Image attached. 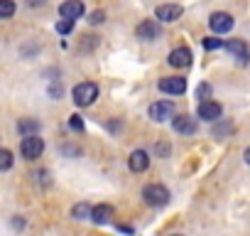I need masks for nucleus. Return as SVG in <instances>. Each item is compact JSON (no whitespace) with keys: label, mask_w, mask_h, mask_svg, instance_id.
Wrapping results in <instances>:
<instances>
[{"label":"nucleus","mask_w":250,"mask_h":236,"mask_svg":"<svg viewBox=\"0 0 250 236\" xmlns=\"http://www.w3.org/2000/svg\"><path fill=\"white\" fill-rule=\"evenodd\" d=\"M143 199L150 204V207H165L169 202V189L165 185H157V182H150L145 185L143 189Z\"/></svg>","instance_id":"nucleus-1"},{"label":"nucleus","mask_w":250,"mask_h":236,"mask_svg":"<svg viewBox=\"0 0 250 236\" xmlns=\"http://www.w3.org/2000/svg\"><path fill=\"white\" fill-rule=\"evenodd\" d=\"M98 98V86L93 81H83L79 86H74V101L76 106H91Z\"/></svg>","instance_id":"nucleus-2"},{"label":"nucleus","mask_w":250,"mask_h":236,"mask_svg":"<svg viewBox=\"0 0 250 236\" xmlns=\"http://www.w3.org/2000/svg\"><path fill=\"white\" fill-rule=\"evenodd\" d=\"M20 153L25 160H37L44 153V141L40 136H25L20 143Z\"/></svg>","instance_id":"nucleus-3"},{"label":"nucleus","mask_w":250,"mask_h":236,"mask_svg":"<svg viewBox=\"0 0 250 236\" xmlns=\"http://www.w3.org/2000/svg\"><path fill=\"white\" fill-rule=\"evenodd\" d=\"M233 15L230 13H213L211 15V20H208V25H211V30L216 32V35H223V32H230L233 30Z\"/></svg>","instance_id":"nucleus-4"},{"label":"nucleus","mask_w":250,"mask_h":236,"mask_svg":"<svg viewBox=\"0 0 250 236\" xmlns=\"http://www.w3.org/2000/svg\"><path fill=\"white\" fill-rule=\"evenodd\" d=\"M172 116H174V103L172 101H157V103L150 106V118L157 121V123L167 121V118H172Z\"/></svg>","instance_id":"nucleus-5"},{"label":"nucleus","mask_w":250,"mask_h":236,"mask_svg":"<svg viewBox=\"0 0 250 236\" xmlns=\"http://www.w3.org/2000/svg\"><path fill=\"white\" fill-rule=\"evenodd\" d=\"M160 91L172 94V96H179V94L187 91V79L184 76H165L160 81Z\"/></svg>","instance_id":"nucleus-6"},{"label":"nucleus","mask_w":250,"mask_h":236,"mask_svg":"<svg viewBox=\"0 0 250 236\" xmlns=\"http://www.w3.org/2000/svg\"><path fill=\"white\" fill-rule=\"evenodd\" d=\"M59 15L64 20H79L83 15V0H66V3H62Z\"/></svg>","instance_id":"nucleus-7"},{"label":"nucleus","mask_w":250,"mask_h":236,"mask_svg":"<svg viewBox=\"0 0 250 236\" xmlns=\"http://www.w3.org/2000/svg\"><path fill=\"white\" fill-rule=\"evenodd\" d=\"M135 35H138V40H145V42L157 40V37H160V25H157V20H143V23L138 25Z\"/></svg>","instance_id":"nucleus-8"},{"label":"nucleus","mask_w":250,"mask_h":236,"mask_svg":"<svg viewBox=\"0 0 250 236\" xmlns=\"http://www.w3.org/2000/svg\"><path fill=\"white\" fill-rule=\"evenodd\" d=\"M226 49H228L240 64H248V62H250V49L245 47L243 40H228V42H226Z\"/></svg>","instance_id":"nucleus-9"},{"label":"nucleus","mask_w":250,"mask_h":236,"mask_svg":"<svg viewBox=\"0 0 250 236\" xmlns=\"http://www.w3.org/2000/svg\"><path fill=\"white\" fill-rule=\"evenodd\" d=\"M221 113H223V108H221V103H216V101H204V103H199V118H204V121H218Z\"/></svg>","instance_id":"nucleus-10"},{"label":"nucleus","mask_w":250,"mask_h":236,"mask_svg":"<svg viewBox=\"0 0 250 236\" xmlns=\"http://www.w3.org/2000/svg\"><path fill=\"white\" fill-rule=\"evenodd\" d=\"M182 5H160L157 8V20H162V23H174V20H179L182 18Z\"/></svg>","instance_id":"nucleus-11"},{"label":"nucleus","mask_w":250,"mask_h":236,"mask_svg":"<svg viewBox=\"0 0 250 236\" xmlns=\"http://www.w3.org/2000/svg\"><path fill=\"white\" fill-rule=\"evenodd\" d=\"M172 128H174L177 133H182V136L196 133V123H194V118H189V116H177L174 121H172Z\"/></svg>","instance_id":"nucleus-12"},{"label":"nucleus","mask_w":250,"mask_h":236,"mask_svg":"<svg viewBox=\"0 0 250 236\" xmlns=\"http://www.w3.org/2000/svg\"><path fill=\"white\" fill-rule=\"evenodd\" d=\"M128 165H130V170H133V172H145V170H147V165H150V158H147V153H145V150H135V153H130Z\"/></svg>","instance_id":"nucleus-13"},{"label":"nucleus","mask_w":250,"mask_h":236,"mask_svg":"<svg viewBox=\"0 0 250 236\" xmlns=\"http://www.w3.org/2000/svg\"><path fill=\"white\" fill-rule=\"evenodd\" d=\"M113 207L110 204H98V207H93V214H91V221L93 224H108L110 219H113Z\"/></svg>","instance_id":"nucleus-14"},{"label":"nucleus","mask_w":250,"mask_h":236,"mask_svg":"<svg viewBox=\"0 0 250 236\" xmlns=\"http://www.w3.org/2000/svg\"><path fill=\"white\" fill-rule=\"evenodd\" d=\"M169 64L172 67H189L191 64V52L187 47H179V49L169 52Z\"/></svg>","instance_id":"nucleus-15"},{"label":"nucleus","mask_w":250,"mask_h":236,"mask_svg":"<svg viewBox=\"0 0 250 236\" xmlns=\"http://www.w3.org/2000/svg\"><path fill=\"white\" fill-rule=\"evenodd\" d=\"M18 131L25 133V136H37L40 133V121H35V118H22V121L18 123Z\"/></svg>","instance_id":"nucleus-16"},{"label":"nucleus","mask_w":250,"mask_h":236,"mask_svg":"<svg viewBox=\"0 0 250 236\" xmlns=\"http://www.w3.org/2000/svg\"><path fill=\"white\" fill-rule=\"evenodd\" d=\"M91 214H93V207H88L86 202H81V204H76L71 209V216L74 219H91Z\"/></svg>","instance_id":"nucleus-17"},{"label":"nucleus","mask_w":250,"mask_h":236,"mask_svg":"<svg viewBox=\"0 0 250 236\" xmlns=\"http://www.w3.org/2000/svg\"><path fill=\"white\" fill-rule=\"evenodd\" d=\"M13 13H15V3H13V0H0V18L8 20V18H13Z\"/></svg>","instance_id":"nucleus-18"},{"label":"nucleus","mask_w":250,"mask_h":236,"mask_svg":"<svg viewBox=\"0 0 250 236\" xmlns=\"http://www.w3.org/2000/svg\"><path fill=\"white\" fill-rule=\"evenodd\" d=\"M10 165H13V153H10V150H3V153H0V170L8 172Z\"/></svg>","instance_id":"nucleus-19"},{"label":"nucleus","mask_w":250,"mask_h":236,"mask_svg":"<svg viewBox=\"0 0 250 236\" xmlns=\"http://www.w3.org/2000/svg\"><path fill=\"white\" fill-rule=\"evenodd\" d=\"M74 30V20H62V23H57V32L59 35H69Z\"/></svg>","instance_id":"nucleus-20"},{"label":"nucleus","mask_w":250,"mask_h":236,"mask_svg":"<svg viewBox=\"0 0 250 236\" xmlns=\"http://www.w3.org/2000/svg\"><path fill=\"white\" fill-rule=\"evenodd\" d=\"M208 96H211V86H208V84H199L196 98H201V103H204V101H208Z\"/></svg>","instance_id":"nucleus-21"},{"label":"nucleus","mask_w":250,"mask_h":236,"mask_svg":"<svg viewBox=\"0 0 250 236\" xmlns=\"http://www.w3.org/2000/svg\"><path fill=\"white\" fill-rule=\"evenodd\" d=\"M103 20H105V13H103V10H93V13L88 15V23H91V25H101Z\"/></svg>","instance_id":"nucleus-22"},{"label":"nucleus","mask_w":250,"mask_h":236,"mask_svg":"<svg viewBox=\"0 0 250 236\" xmlns=\"http://www.w3.org/2000/svg\"><path fill=\"white\" fill-rule=\"evenodd\" d=\"M204 47H206V49H218V47H226V42H221V40H216V37H206V40H204Z\"/></svg>","instance_id":"nucleus-23"},{"label":"nucleus","mask_w":250,"mask_h":236,"mask_svg":"<svg viewBox=\"0 0 250 236\" xmlns=\"http://www.w3.org/2000/svg\"><path fill=\"white\" fill-rule=\"evenodd\" d=\"M230 131H233V126H230V123H223V126H216V128H213V136L221 138V136H226V133H230Z\"/></svg>","instance_id":"nucleus-24"},{"label":"nucleus","mask_w":250,"mask_h":236,"mask_svg":"<svg viewBox=\"0 0 250 236\" xmlns=\"http://www.w3.org/2000/svg\"><path fill=\"white\" fill-rule=\"evenodd\" d=\"M69 126H71L74 131H83V121H81V116H71V121H69Z\"/></svg>","instance_id":"nucleus-25"},{"label":"nucleus","mask_w":250,"mask_h":236,"mask_svg":"<svg viewBox=\"0 0 250 236\" xmlns=\"http://www.w3.org/2000/svg\"><path fill=\"white\" fill-rule=\"evenodd\" d=\"M155 150H157V153H160L162 158H167V155H169V148H167L165 143H160V145H155Z\"/></svg>","instance_id":"nucleus-26"},{"label":"nucleus","mask_w":250,"mask_h":236,"mask_svg":"<svg viewBox=\"0 0 250 236\" xmlns=\"http://www.w3.org/2000/svg\"><path fill=\"white\" fill-rule=\"evenodd\" d=\"M44 3H47V0H27L30 8H40V5H44Z\"/></svg>","instance_id":"nucleus-27"},{"label":"nucleus","mask_w":250,"mask_h":236,"mask_svg":"<svg viewBox=\"0 0 250 236\" xmlns=\"http://www.w3.org/2000/svg\"><path fill=\"white\" fill-rule=\"evenodd\" d=\"M49 94H52V96H62V86H52Z\"/></svg>","instance_id":"nucleus-28"},{"label":"nucleus","mask_w":250,"mask_h":236,"mask_svg":"<svg viewBox=\"0 0 250 236\" xmlns=\"http://www.w3.org/2000/svg\"><path fill=\"white\" fill-rule=\"evenodd\" d=\"M243 158H245V163L250 165V148H245V153H243Z\"/></svg>","instance_id":"nucleus-29"},{"label":"nucleus","mask_w":250,"mask_h":236,"mask_svg":"<svg viewBox=\"0 0 250 236\" xmlns=\"http://www.w3.org/2000/svg\"><path fill=\"white\" fill-rule=\"evenodd\" d=\"M174 236H179V234H174Z\"/></svg>","instance_id":"nucleus-30"}]
</instances>
